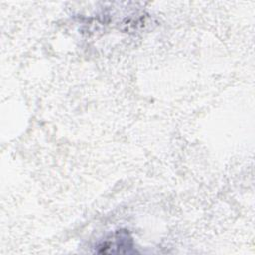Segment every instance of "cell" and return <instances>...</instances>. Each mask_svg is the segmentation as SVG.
<instances>
[{
  "label": "cell",
  "instance_id": "1",
  "mask_svg": "<svg viewBox=\"0 0 255 255\" xmlns=\"http://www.w3.org/2000/svg\"><path fill=\"white\" fill-rule=\"evenodd\" d=\"M96 252L107 254L135 253L133 239L127 229H118L108 235L96 246Z\"/></svg>",
  "mask_w": 255,
  "mask_h": 255
}]
</instances>
